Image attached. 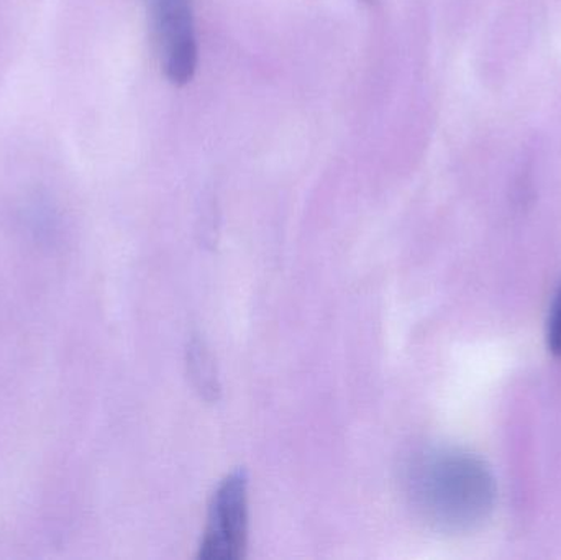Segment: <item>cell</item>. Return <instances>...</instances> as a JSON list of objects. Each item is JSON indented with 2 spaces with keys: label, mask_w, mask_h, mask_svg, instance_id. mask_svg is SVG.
I'll return each instance as SVG.
<instances>
[{
  "label": "cell",
  "mask_w": 561,
  "mask_h": 560,
  "mask_svg": "<svg viewBox=\"0 0 561 560\" xmlns=\"http://www.w3.org/2000/svg\"><path fill=\"white\" fill-rule=\"evenodd\" d=\"M412 503L431 525L465 532L486 519L493 480L483 464L458 450H432L412 464L408 477Z\"/></svg>",
  "instance_id": "cell-1"
},
{
  "label": "cell",
  "mask_w": 561,
  "mask_h": 560,
  "mask_svg": "<svg viewBox=\"0 0 561 560\" xmlns=\"http://www.w3.org/2000/svg\"><path fill=\"white\" fill-rule=\"evenodd\" d=\"M161 68L168 81L184 85L199 61L193 0H148Z\"/></svg>",
  "instance_id": "cell-2"
},
{
  "label": "cell",
  "mask_w": 561,
  "mask_h": 560,
  "mask_svg": "<svg viewBox=\"0 0 561 560\" xmlns=\"http://www.w3.org/2000/svg\"><path fill=\"white\" fill-rule=\"evenodd\" d=\"M249 479L245 472L230 473L214 493L209 519L199 548L203 560H237L247 548L249 528Z\"/></svg>",
  "instance_id": "cell-3"
},
{
  "label": "cell",
  "mask_w": 561,
  "mask_h": 560,
  "mask_svg": "<svg viewBox=\"0 0 561 560\" xmlns=\"http://www.w3.org/2000/svg\"><path fill=\"white\" fill-rule=\"evenodd\" d=\"M547 344L553 354L561 355V286L550 306L547 321Z\"/></svg>",
  "instance_id": "cell-4"
}]
</instances>
